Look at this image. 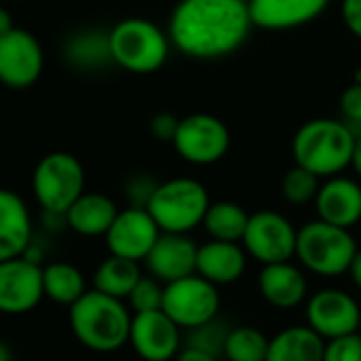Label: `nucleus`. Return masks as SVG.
<instances>
[{
	"mask_svg": "<svg viewBox=\"0 0 361 361\" xmlns=\"http://www.w3.org/2000/svg\"><path fill=\"white\" fill-rule=\"evenodd\" d=\"M118 209L116 203L99 192H82L63 214L68 226L82 237H106Z\"/></svg>",
	"mask_w": 361,
	"mask_h": 361,
	"instance_id": "obj_22",
	"label": "nucleus"
},
{
	"mask_svg": "<svg viewBox=\"0 0 361 361\" xmlns=\"http://www.w3.org/2000/svg\"><path fill=\"white\" fill-rule=\"evenodd\" d=\"M258 292L267 305L279 311L298 309L311 296L307 271L292 260L264 264L258 273Z\"/></svg>",
	"mask_w": 361,
	"mask_h": 361,
	"instance_id": "obj_17",
	"label": "nucleus"
},
{
	"mask_svg": "<svg viewBox=\"0 0 361 361\" xmlns=\"http://www.w3.org/2000/svg\"><path fill=\"white\" fill-rule=\"evenodd\" d=\"M140 277L142 271L137 262L110 254V258H106L93 275V290L118 300H127Z\"/></svg>",
	"mask_w": 361,
	"mask_h": 361,
	"instance_id": "obj_25",
	"label": "nucleus"
},
{
	"mask_svg": "<svg viewBox=\"0 0 361 361\" xmlns=\"http://www.w3.org/2000/svg\"><path fill=\"white\" fill-rule=\"evenodd\" d=\"M351 167L355 171V176L361 180V133L355 135V144H353V154H351Z\"/></svg>",
	"mask_w": 361,
	"mask_h": 361,
	"instance_id": "obj_37",
	"label": "nucleus"
},
{
	"mask_svg": "<svg viewBox=\"0 0 361 361\" xmlns=\"http://www.w3.org/2000/svg\"><path fill=\"white\" fill-rule=\"evenodd\" d=\"M171 144L186 163L214 165L226 157L231 131L222 118L207 112H195L180 118Z\"/></svg>",
	"mask_w": 361,
	"mask_h": 361,
	"instance_id": "obj_9",
	"label": "nucleus"
},
{
	"mask_svg": "<svg viewBox=\"0 0 361 361\" xmlns=\"http://www.w3.org/2000/svg\"><path fill=\"white\" fill-rule=\"evenodd\" d=\"M228 332H231V326L224 319H220V315H218V317H214V319H209V322H205L192 330H186L184 343H186V347H192V349L222 357Z\"/></svg>",
	"mask_w": 361,
	"mask_h": 361,
	"instance_id": "obj_28",
	"label": "nucleus"
},
{
	"mask_svg": "<svg viewBox=\"0 0 361 361\" xmlns=\"http://www.w3.org/2000/svg\"><path fill=\"white\" fill-rule=\"evenodd\" d=\"M176 361H222V357L218 355H212V353H205V351H199V349H192V347H184Z\"/></svg>",
	"mask_w": 361,
	"mask_h": 361,
	"instance_id": "obj_35",
	"label": "nucleus"
},
{
	"mask_svg": "<svg viewBox=\"0 0 361 361\" xmlns=\"http://www.w3.org/2000/svg\"><path fill=\"white\" fill-rule=\"evenodd\" d=\"M247 0H180L169 19V40L192 59H220L245 44L252 32Z\"/></svg>",
	"mask_w": 361,
	"mask_h": 361,
	"instance_id": "obj_1",
	"label": "nucleus"
},
{
	"mask_svg": "<svg viewBox=\"0 0 361 361\" xmlns=\"http://www.w3.org/2000/svg\"><path fill=\"white\" fill-rule=\"evenodd\" d=\"M247 222H250V214L245 212L243 205L235 201H216L207 207L201 226L205 228L209 239L241 243Z\"/></svg>",
	"mask_w": 361,
	"mask_h": 361,
	"instance_id": "obj_24",
	"label": "nucleus"
},
{
	"mask_svg": "<svg viewBox=\"0 0 361 361\" xmlns=\"http://www.w3.org/2000/svg\"><path fill=\"white\" fill-rule=\"evenodd\" d=\"M330 0H247L254 27L262 30H292L315 21Z\"/></svg>",
	"mask_w": 361,
	"mask_h": 361,
	"instance_id": "obj_19",
	"label": "nucleus"
},
{
	"mask_svg": "<svg viewBox=\"0 0 361 361\" xmlns=\"http://www.w3.org/2000/svg\"><path fill=\"white\" fill-rule=\"evenodd\" d=\"M247 252L241 243L209 239L197 250V275L222 288L243 279L247 271Z\"/></svg>",
	"mask_w": 361,
	"mask_h": 361,
	"instance_id": "obj_20",
	"label": "nucleus"
},
{
	"mask_svg": "<svg viewBox=\"0 0 361 361\" xmlns=\"http://www.w3.org/2000/svg\"><path fill=\"white\" fill-rule=\"evenodd\" d=\"M313 203L317 218L328 224L351 231L361 222V184L343 173L326 178Z\"/></svg>",
	"mask_w": 361,
	"mask_h": 361,
	"instance_id": "obj_18",
	"label": "nucleus"
},
{
	"mask_svg": "<svg viewBox=\"0 0 361 361\" xmlns=\"http://www.w3.org/2000/svg\"><path fill=\"white\" fill-rule=\"evenodd\" d=\"M269 341L256 326H235L228 332L222 357L226 361H267Z\"/></svg>",
	"mask_w": 361,
	"mask_h": 361,
	"instance_id": "obj_27",
	"label": "nucleus"
},
{
	"mask_svg": "<svg viewBox=\"0 0 361 361\" xmlns=\"http://www.w3.org/2000/svg\"><path fill=\"white\" fill-rule=\"evenodd\" d=\"M32 241V218L25 201L0 188V262L23 256Z\"/></svg>",
	"mask_w": 361,
	"mask_h": 361,
	"instance_id": "obj_21",
	"label": "nucleus"
},
{
	"mask_svg": "<svg viewBox=\"0 0 361 361\" xmlns=\"http://www.w3.org/2000/svg\"><path fill=\"white\" fill-rule=\"evenodd\" d=\"M42 298V267L36 260L17 256L0 262V313H30Z\"/></svg>",
	"mask_w": 361,
	"mask_h": 361,
	"instance_id": "obj_13",
	"label": "nucleus"
},
{
	"mask_svg": "<svg viewBox=\"0 0 361 361\" xmlns=\"http://www.w3.org/2000/svg\"><path fill=\"white\" fill-rule=\"evenodd\" d=\"M199 245L180 233H161L148 256L144 258L148 273L163 286L197 273Z\"/></svg>",
	"mask_w": 361,
	"mask_h": 361,
	"instance_id": "obj_16",
	"label": "nucleus"
},
{
	"mask_svg": "<svg viewBox=\"0 0 361 361\" xmlns=\"http://www.w3.org/2000/svg\"><path fill=\"white\" fill-rule=\"evenodd\" d=\"M131 309L125 300L97 290L85 292L70 307V328L76 341L95 353H114L129 343Z\"/></svg>",
	"mask_w": 361,
	"mask_h": 361,
	"instance_id": "obj_2",
	"label": "nucleus"
},
{
	"mask_svg": "<svg viewBox=\"0 0 361 361\" xmlns=\"http://www.w3.org/2000/svg\"><path fill=\"white\" fill-rule=\"evenodd\" d=\"M357 332H360V336H361V319H360V330H357Z\"/></svg>",
	"mask_w": 361,
	"mask_h": 361,
	"instance_id": "obj_41",
	"label": "nucleus"
},
{
	"mask_svg": "<svg viewBox=\"0 0 361 361\" xmlns=\"http://www.w3.org/2000/svg\"><path fill=\"white\" fill-rule=\"evenodd\" d=\"M34 197L51 216H63L85 192L82 163L70 152H49L32 176Z\"/></svg>",
	"mask_w": 361,
	"mask_h": 361,
	"instance_id": "obj_7",
	"label": "nucleus"
},
{
	"mask_svg": "<svg viewBox=\"0 0 361 361\" xmlns=\"http://www.w3.org/2000/svg\"><path fill=\"white\" fill-rule=\"evenodd\" d=\"M44 53L38 38L21 27L0 36V82L8 89H27L42 74Z\"/></svg>",
	"mask_w": 361,
	"mask_h": 361,
	"instance_id": "obj_12",
	"label": "nucleus"
},
{
	"mask_svg": "<svg viewBox=\"0 0 361 361\" xmlns=\"http://www.w3.org/2000/svg\"><path fill=\"white\" fill-rule=\"evenodd\" d=\"M341 112L343 121L353 129V133H361V82L353 80L341 95Z\"/></svg>",
	"mask_w": 361,
	"mask_h": 361,
	"instance_id": "obj_32",
	"label": "nucleus"
},
{
	"mask_svg": "<svg viewBox=\"0 0 361 361\" xmlns=\"http://www.w3.org/2000/svg\"><path fill=\"white\" fill-rule=\"evenodd\" d=\"M319 180L322 178L307 171L305 167L294 165L281 180V195L290 205H309L315 201L319 192V186H322Z\"/></svg>",
	"mask_w": 361,
	"mask_h": 361,
	"instance_id": "obj_29",
	"label": "nucleus"
},
{
	"mask_svg": "<svg viewBox=\"0 0 361 361\" xmlns=\"http://www.w3.org/2000/svg\"><path fill=\"white\" fill-rule=\"evenodd\" d=\"M324 361H361L360 332L326 341Z\"/></svg>",
	"mask_w": 361,
	"mask_h": 361,
	"instance_id": "obj_31",
	"label": "nucleus"
},
{
	"mask_svg": "<svg viewBox=\"0 0 361 361\" xmlns=\"http://www.w3.org/2000/svg\"><path fill=\"white\" fill-rule=\"evenodd\" d=\"M212 205L207 188L195 178H171L157 184L146 203L161 233L188 235L203 224L205 212Z\"/></svg>",
	"mask_w": 361,
	"mask_h": 361,
	"instance_id": "obj_6",
	"label": "nucleus"
},
{
	"mask_svg": "<svg viewBox=\"0 0 361 361\" xmlns=\"http://www.w3.org/2000/svg\"><path fill=\"white\" fill-rule=\"evenodd\" d=\"M355 80H357V82H361V68L357 70V74H355Z\"/></svg>",
	"mask_w": 361,
	"mask_h": 361,
	"instance_id": "obj_40",
	"label": "nucleus"
},
{
	"mask_svg": "<svg viewBox=\"0 0 361 361\" xmlns=\"http://www.w3.org/2000/svg\"><path fill=\"white\" fill-rule=\"evenodd\" d=\"M110 59L127 72L150 74L163 68L169 55V36L152 21L129 17L108 32Z\"/></svg>",
	"mask_w": 361,
	"mask_h": 361,
	"instance_id": "obj_5",
	"label": "nucleus"
},
{
	"mask_svg": "<svg viewBox=\"0 0 361 361\" xmlns=\"http://www.w3.org/2000/svg\"><path fill=\"white\" fill-rule=\"evenodd\" d=\"M357 250V241L349 228H341L317 218L298 228L294 258L307 273L334 279L349 273Z\"/></svg>",
	"mask_w": 361,
	"mask_h": 361,
	"instance_id": "obj_4",
	"label": "nucleus"
},
{
	"mask_svg": "<svg viewBox=\"0 0 361 361\" xmlns=\"http://www.w3.org/2000/svg\"><path fill=\"white\" fill-rule=\"evenodd\" d=\"M163 292L165 286L154 279L152 275H142L131 294L127 296L129 309L133 313H148V311H161L163 309Z\"/></svg>",
	"mask_w": 361,
	"mask_h": 361,
	"instance_id": "obj_30",
	"label": "nucleus"
},
{
	"mask_svg": "<svg viewBox=\"0 0 361 361\" xmlns=\"http://www.w3.org/2000/svg\"><path fill=\"white\" fill-rule=\"evenodd\" d=\"M161 311L182 330H192L220 315L218 286L209 283L197 273L171 281L165 286Z\"/></svg>",
	"mask_w": 361,
	"mask_h": 361,
	"instance_id": "obj_10",
	"label": "nucleus"
},
{
	"mask_svg": "<svg viewBox=\"0 0 361 361\" xmlns=\"http://www.w3.org/2000/svg\"><path fill=\"white\" fill-rule=\"evenodd\" d=\"M296 237L298 228L290 222L288 216L275 209H260L250 214V222L241 239V245L250 258L264 267L294 260Z\"/></svg>",
	"mask_w": 361,
	"mask_h": 361,
	"instance_id": "obj_8",
	"label": "nucleus"
},
{
	"mask_svg": "<svg viewBox=\"0 0 361 361\" xmlns=\"http://www.w3.org/2000/svg\"><path fill=\"white\" fill-rule=\"evenodd\" d=\"M161 228L146 207H127L116 214L112 226L106 233V245L112 256H121L133 262H144L152 245L157 243Z\"/></svg>",
	"mask_w": 361,
	"mask_h": 361,
	"instance_id": "obj_15",
	"label": "nucleus"
},
{
	"mask_svg": "<svg viewBox=\"0 0 361 361\" xmlns=\"http://www.w3.org/2000/svg\"><path fill=\"white\" fill-rule=\"evenodd\" d=\"M44 296L57 305L72 307L85 292V275L70 262H53L42 269Z\"/></svg>",
	"mask_w": 361,
	"mask_h": 361,
	"instance_id": "obj_26",
	"label": "nucleus"
},
{
	"mask_svg": "<svg viewBox=\"0 0 361 361\" xmlns=\"http://www.w3.org/2000/svg\"><path fill=\"white\" fill-rule=\"evenodd\" d=\"M347 275L351 277V283L361 292V250H357V254H355V258H353Z\"/></svg>",
	"mask_w": 361,
	"mask_h": 361,
	"instance_id": "obj_36",
	"label": "nucleus"
},
{
	"mask_svg": "<svg viewBox=\"0 0 361 361\" xmlns=\"http://www.w3.org/2000/svg\"><path fill=\"white\" fill-rule=\"evenodd\" d=\"M326 341L307 324L279 330L269 341L267 361H324Z\"/></svg>",
	"mask_w": 361,
	"mask_h": 361,
	"instance_id": "obj_23",
	"label": "nucleus"
},
{
	"mask_svg": "<svg viewBox=\"0 0 361 361\" xmlns=\"http://www.w3.org/2000/svg\"><path fill=\"white\" fill-rule=\"evenodd\" d=\"M305 319L324 341L355 334L360 330V300L343 288H322L305 302Z\"/></svg>",
	"mask_w": 361,
	"mask_h": 361,
	"instance_id": "obj_11",
	"label": "nucleus"
},
{
	"mask_svg": "<svg viewBox=\"0 0 361 361\" xmlns=\"http://www.w3.org/2000/svg\"><path fill=\"white\" fill-rule=\"evenodd\" d=\"M0 361H13V353L8 349V345L2 341H0Z\"/></svg>",
	"mask_w": 361,
	"mask_h": 361,
	"instance_id": "obj_39",
	"label": "nucleus"
},
{
	"mask_svg": "<svg viewBox=\"0 0 361 361\" xmlns=\"http://www.w3.org/2000/svg\"><path fill=\"white\" fill-rule=\"evenodd\" d=\"M178 123L180 118L169 114V112H161L157 114L152 121H150V131L157 140H163V142H171L173 135H176V129H178Z\"/></svg>",
	"mask_w": 361,
	"mask_h": 361,
	"instance_id": "obj_33",
	"label": "nucleus"
},
{
	"mask_svg": "<svg viewBox=\"0 0 361 361\" xmlns=\"http://www.w3.org/2000/svg\"><path fill=\"white\" fill-rule=\"evenodd\" d=\"M182 343V328L163 311L133 313L129 345L144 361L176 360Z\"/></svg>",
	"mask_w": 361,
	"mask_h": 361,
	"instance_id": "obj_14",
	"label": "nucleus"
},
{
	"mask_svg": "<svg viewBox=\"0 0 361 361\" xmlns=\"http://www.w3.org/2000/svg\"><path fill=\"white\" fill-rule=\"evenodd\" d=\"M15 25H13V17H11V13L4 8V6H0V36L2 34H6V32H11Z\"/></svg>",
	"mask_w": 361,
	"mask_h": 361,
	"instance_id": "obj_38",
	"label": "nucleus"
},
{
	"mask_svg": "<svg viewBox=\"0 0 361 361\" xmlns=\"http://www.w3.org/2000/svg\"><path fill=\"white\" fill-rule=\"evenodd\" d=\"M355 133L338 118H313L305 123L294 140L292 154L296 165L317 178H332L351 167Z\"/></svg>",
	"mask_w": 361,
	"mask_h": 361,
	"instance_id": "obj_3",
	"label": "nucleus"
},
{
	"mask_svg": "<svg viewBox=\"0 0 361 361\" xmlns=\"http://www.w3.org/2000/svg\"><path fill=\"white\" fill-rule=\"evenodd\" d=\"M343 21L349 32L361 40V0H343Z\"/></svg>",
	"mask_w": 361,
	"mask_h": 361,
	"instance_id": "obj_34",
	"label": "nucleus"
}]
</instances>
